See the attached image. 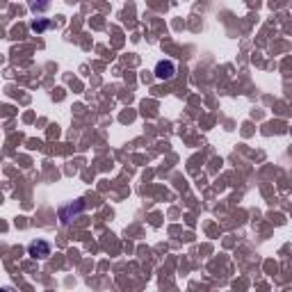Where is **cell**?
<instances>
[{"instance_id":"6da1fadb","label":"cell","mask_w":292,"mask_h":292,"mask_svg":"<svg viewBox=\"0 0 292 292\" xmlns=\"http://www.w3.org/2000/svg\"><path fill=\"white\" fill-rule=\"evenodd\" d=\"M28 251H30L32 258H39V260H44V258L50 256V244L44 242V240H35V242H30Z\"/></svg>"},{"instance_id":"7a4b0ae2","label":"cell","mask_w":292,"mask_h":292,"mask_svg":"<svg viewBox=\"0 0 292 292\" xmlns=\"http://www.w3.org/2000/svg\"><path fill=\"white\" fill-rule=\"evenodd\" d=\"M82 210H84V203H82V201H75V208H73V203H71V206H66V208H62V210H60L62 224H71V219L78 217V215L82 213Z\"/></svg>"},{"instance_id":"3957f363","label":"cell","mask_w":292,"mask_h":292,"mask_svg":"<svg viewBox=\"0 0 292 292\" xmlns=\"http://www.w3.org/2000/svg\"><path fill=\"white\" fill-rule=\"evenodd\" d=\"M173 73H176V66H173V62H160L158 69H155V75H158L160 80L173 78Z\"/></svg>"},{"instance_id":"277c9868","label":"cell","mask_w":292,"mask_h":292,"mask_svg":"<svg viewBox=\"0 0 292 292\" xmlns=\"http://www.w3.org/2000/svg\"><path fill=\"white\" fill-rule=\"evenodd\" d=\"M48 7H50V0H30V10L35 14H44Z\"/></svg>"},{"instance_id":"5b68a950","label":"cell","mask_w":292,"mask_h":292,"mask_svg":"<svg viewBox=\"0 0 292 292\" xmlns=\"http://www.w3.org/2000/svg\"><path fill=\"white\" fill-rule=\"evenodd\" d=\"M46 28H50L48 21H35V23H32V32H37V35H39V32H44Z\"/></svg>"}]
</instances>
